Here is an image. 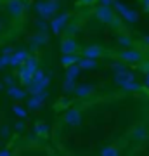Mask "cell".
Returning <instances> with one entry per match:
<instances>
[{
	"instance_id": "6da1fadb",
	"label": "cell",
	"mask_w": 149,
	"mask_h": 156,
	"mask_svg": "<svg viewBox=\"0 0 149 156\" xmlns=\"http://www.w3.org/2000/svg\"><path fill=\"white\" fill-rule=\"evenodd\" d=\"M35 9H37V12H38L40 17L52 19L54 16H57L59 2H54V0H40V2L35 4Z\"/></svg>"
},
{
	"instance_id": "7a4b0ae2",
	"label": "cell",
	"mask_w": 149,
	"mask_h": 156,
	"mask_svg": "<svg viewBox=\"0 0 149 156\" xmlns=\"http://www.w3.org/2000/svg\"><path fill=\"white\" fill-rule=\"evenodd\" d=\"M94 14H95V17H97L101 23H104V24H113L115 19H116L115 7L113 5H102V4H99V5L95 7Z\"/></svg>"
},
{
	"instance_id": "3957f363",
	"label": "cell",
	"mask_w": 149,
	"mask_h": 156,
	"mask_svg": "<svg viewBox=\"0 0 149 156\" xmlns=\"http://www.w3.org/2000/svg\"><path fill=\"white\" fill-rule=\"evenodd\" d=\"M118 57L122 61H125L127 64H140L144 61V52L139 49H130V47H127L125 50H122L118 54Z\"/></svg>"
},
{
	"instance_id": "277c9868",
	"label": "cell",
	"mask_w": 149,
	"mask_h": 156,
	"mask_svg": "<svg viewBox=\"0 0 149 156\" xmlns=\"http://www.w3.org/2000/svg\"><path fill=\"white\" fill-rule=\"evenodd\" d=\"M5 11H7L9 16L19 19V17H23V14L26 12V2H24V0H7Z\"/></svg>"
},
{
	"instance_id": "5b68a950",
	"label": "cell",
	"mask_w": 149,
	"mask_h": 156,
	"mask_svg": "<svg viewBox=\"0 0 149 156\" xmlns=\"http://www.w3.org/2000/svg\"><path fill=\"white\" fill-rule=\"evenodd\" d=\"M49 99V92H47V89L42 90L40 94H30L26 99V106L28 109H31V111H37V109H40V108L44 106V102Z\"/></svg>"
},
{
	"instance_id": "8992f818",
	"label": "cell",
	"mask_w": 149,
	"mask_h": 156,
	"mask_svg": "<svg viewBox=\"0 0 149 156\" xmlns=\"http://www.w3.org/2000/svg\"><path fill=\"white\" fill-rule=\"evenodd\" d=\"M68 24H69V14H68V12H62V14L54 16L50 19V30H52V33H55V35L62 33V31L66 30Z\"/></svg>"
},
{
	"instance_id": "52a82bcc",
	"label": "cell",
	"mask_w": 149,
	"mask_h": 156,
	"mask_svg": "<svg viewBox=\"0 0 149 156\" xmlns=\"http://www.w3.org/2000/svg\"><path fill=\"white\" fill-rule=\"evenodd\" d=\"M80 52H82V47L75 38L66 35L61 40V54H80Z\"/></svg>"
},
{
	"instance_id": "ba28073f",
	"label": "cell",
	"mask_w": 149,
	"mask_h": 156,
	"mask_svg": "<svg viewBox=\"0 0 149 156\" xmlns=\"http://www.w3.org/2000/svg\"><path fill=\"white\" fill-rule=\"evenodd\" d=\"M62 120H64V123L69 125V127H80V125H82V120H83L82 111L76 109V108H71V109H68V111L64 113Z\"/></svg>"
},
{
	"instance_id": "9c48e42d",
	"label": "cell",
	"mask_w": 149,
	"mask_h": 156,
	"mask_svg": "<svg viewBox=\"0 0 149 156\" xmlns=\"http://www.w3.org/2000/svg\"><path fill=\"white\" fill-rule=\"evenodd\" d=\"M45 44H49V33L47 31H37V33L31 37V40H30V49L31 50H37V49H40L42 45H45Z\"/></svg>"
},
{
	"instance_id": "30bf717a",
	"label": "cell",
	"mask_w": 149,
	"mask_h": 156,
	"mask_svg": "<svg viewBox=\"0 0 149 156\" xmlns=\"http://www.w3.org/2000/svg\"><path fill=\"white\" fill-rule=\"evenodd\" d=\"M130 137H132L135 142H146L149 139V128L144 127V125H135V127L130 130Z\"/></svg>"
},
{
	"instance_id": "8fae6325",
	"label": "cell",
	"mask_w": 149,
	"mask_h": 156,
	"mask_svg": "<svg viewBox=\"0 0 149 156\" xmlns=\"http://www.w3.org/2000/svg\"><path fill=\"white\" fill-rule=\"evenodd\" d=\"M28 57H30V52H28L26 49H17L16 52L11 56V66L19 69V68H21L23 64L26 62Z\"/></svg>"
},
{
	"instance_id": "7c38bea8",
	"label": "cell",
	"mask_w": 149,
	"mask_h": 156,
	"mask_svg": "<svg viewBox=\"0 0 149 156\" xmlns=\"http://www.w3.org/2000/svg\"><path fill=\"white\" fill-rule=\"evenodd\" d=\"M132 80H135V75H133L132 71H128V69H125V71H120V73H115V78H113L115 85L122 87V89L128 83V82H132Z\"/></svg>"
},
{
	"instance_id": "4fadbf2b",
	"label": "cell",
	"mask_w": 149,
	"mask_h": 156,
	"mask_svg": "<svg viewBox=\"0 0 149 156\" xmlns=\"http://www.w3.org/2000/svg\"><path fill=\"white\" fill-rule=\"evenodd\" d=\"M95 87L92 83H80L76 85V89H75V97H78V99H87V97H90V95L94 94Z\"/></svg>"
},
{
	"instance_id": "5bb4252c",
	"label": "cell",
	"mask_w": 149,
	"mask_h": 156,
	"mask_svg": "<svg viewBox=\"0 0 149 156\" xmlns=\"http://www.w3.org/2000/svg\"><path fill=\"white\" fill-rule=\"evenodd\" d=\"M7 94H9V97H12L14 101H24V99H28L30 92H28L26 87L21 89V87L14 85V87H9V89H7Z\"/></svg>"
},
{
	"instance_id": "9a60e30c",
	"label": "cell",
	"mask_w": 149,
	"mask_h": 156,
	"mask_svg": "<svg viewBox=\"0 0 149 156\" xmlns=\"http://www.w3.org/2000/svg\"><path fill=\"white\" fill-rule=\"evenodd\" d=\"M33 76H35V73H31L26 66H24V64H23V66L19 68L17 78H19V83H21L23 87H28V85L31 83V82H33Z\"/></svg>"
},
{
	"instance_id": "2e32d148",
	"label": "cell",
	"mask_w": 149,
	"mask_h": 156,
	"mask_svg": "<svg viewBox=\"0 0 149 156\" xmlns=\"http://www.w3.org/2000/svg\"><path fill=\"white\" fill-rule=\"evenodd\" d=\"M102 49H101L99 45H87L85 49L82 50V56L83 57H92V59H99L102 57Z\"/></svg>"
},
{
	"instance_id": "e0dca14e",
	"label": "cell",
	"mask_w": 149,
	"mask_h": 156,
	"mask_svg": "<svg viewBox=\"0 0 149 156\" xmlns=\"http://www.w3.org/2000/svg\"><path fill=\"white\" fill-rule=\"evenodd\" d=\"M78 64H80V68L85 69V71H94V69L99 68L97 59H92V57H83V56H82V59L78 61Z\"/></svg>"
},
{
	"instance_id": "ac0fdd59",
	"label": "cell",
	"mask_w": 149,
	"mask_h": 156,
	"mask_svg": "<svg viewBox=\"0 0 149 156\" xmlns=\"http://www.w3.org/2000/svg\"><path fill=\"white\" fill-rule=\"evenodd\" d=\"M33 130H35V134L38 135V137H47L49 132H50V127L45 122H37L35 127H33Z\"/></svg>"
},
{
	"instance_id": "d6986e66",
	"label": "cell",
	"mask_w": 149,
	"mask_h": 156,
	"mask_svg": "<svg viewBox=\"0 0 149 156\" xmlns=\"http://www.w3.org/2000/svg\"><path fill=\"white\" fill-rule=\"evenodd\" d=\"M82 57L78 56V54H62V57H61V64L64 68H68V66H71V64H78V61H80Z\"/></svg>"
},
{
	"instance_id": "ffe728a7",
	"label": "cell",
	"mask_w": 149,
	"mask_h": 156,
	"mask_svg": "<svg viewBox=\"0 0 149 156\" xmlns=\"http://www.w3.org/2000/svg\"><path fill=\"white\" fill-rule=\"evenodd\" d=\"M116 42H118V45H120V47L127 49V47H132L133 38L130 37V35H127V33H120L118 37H116Z\"/></svg>"
},
{
	"instance_id": "44dd1931",
	"label": "cell",
	"mask_w": 149,
	"mask_h": 156,
	"mask_svg": "<svg viewBox=\"0 0 149 156\" xmlns=\"http://www.w3.org/2000/svg\"><path fill=\"white\" fill-rule=\"evenodd\" d=\"M120 153H122L120 147L115 146V144H109V146H106V147L101 149V156H118Z\"/></svg>"
},
{
	"instance_id": "7402d4cb",
	"label": "cell",
	"mask_w": 149,
	"mask_h": 156,
	"mask_svg": "<svg viewBox=\"0 0 149 156\" xmlns=\"http://www.w3.org/2000/svg\"><path fill=\"white\" fill-rule=\"evenodd\" d=\"M80 71H83L82 68H80V64H71V66L66 68V78H75L76 80Z\"/></svg>"
},
{
	"instance_id": "603a6c76",
	"label": "cell",
	"mask_w": 149,
	"mask_h": 156,
	"mask_svg": "<svg viewBox=\"0 0 149 156\" xmlns=\"http://www.w3.org/2000/svg\"><path fill=\"white\" fill-rule=\"evenodd\" d=\"M62 89H64V92H68V94L75 92V89H76V80H75V78H64Z\"/></svg>"
},
{
	"instance_id": "cb8c5ba5",
	"label": "cell",
	"mask_w": 149,
	"mask_h": 156,
	"mask_svg": "<svg viewBox=\"0 0 149 156\" xmlns=\"http://www.w3.org/2000/svg\"><path fill=\"white\" fill-rule=\"evenodd\" d=\"M24 66H26L31 73H37V71H38V59L30 56V57L26 59V62H24Z\"/></svg>"
},
{
	"instance_id": "d4e9b609",
	"label": "cell",
	"mask_w": 149,
	"mask_h": 156,
	"mask_svg": "<svg viewBox=\"0 0 149 156\" xmlns=\"http://www.w3.org/2000/svg\"><path fill=\"white\" fill-rule=\"evenodd\" d=\"M123 19H125V21L127 23H137V19H139V14L135 11H133V9H128L127 12H125V14H123Z\"/></svg>"
},
{
	"instance_id": "484cf974",
	"label": "cell",
	"mask_w": 149,
	"mask_h": 156,
	"mask_svg": "<svg viewBox=\"0 0 149 156\" xmlns=\"http://www.w3.org/2000/svg\"><path fill=\"white\" fill-rule=\"evenodd\" d=\"M78 31H80V24L78 23H69L66 26V30H64V33L68 37H73V33H78Z\"/></svg>"
},
{
	"instance_id": "4316f807",
	"label": "cell",
	"mask_w": 149,
	"mask_h": 156,
	"mask_svg": "<svg viewBox=\"0 0 149 156\" xmlns=\"http://www.w3.org/2000/svg\"><path fill=\"white\" fill-rule=\"evenodd\" d=\"M142 89L140 87V83H137L135 80H132V82H128L125 87H123V90H127V92H139V90Z\"/></svg>"
},
{
	"instance_id": "83f0119b",
	"label": "cell",
	"mask_w": 149,
	"mask_h": 156,
	"mask_svg": "<svg viewBox=\"0 0 149 156\" xmlns=\"http://www.w3.org/2000/svg\"><path fill=\"white\" fill-rule=\"evenodd\" d=\"M113 7L116 9V12H118L120 16H123V14H125V12H127L128 9H130V7H127L125 4H122V2H118V0H115V4H113Z\"/></svg>"
},
{
	"instance_id": "f1b7e54d",
	"label": "cell",
	"mask_w": 149,
	"mask_h": 156,
	"mask_svg": "<svg viewBox=\"0 0 149 156\" xmlns=\"http://www.w3.org/2000/svg\"><path fill=\"white\" fill-rule=\"evenodd\" d=\"M12 111H14V115H16V116H19V118H26L28 116V111L23 106H19V104L12 106Z\"/></svg>"
},
{
	"instance_id": "f546056e",
	"label": "cell",
	"mask_w": 149,
	"mask_h": 156,
	"mask_svg": "<svg viewBox=\"0 0 149 156\" xmlns=\"http://www.w3.org/2000/svg\"><path fill=\"white\" fill-rule=\"evenodd\" d=\"M37 28H38L40 31H47V30L50 28V23H47L45 17H40V19H37Z\"/></svg>"
},
{
	"instance_id": "4dcf8cb0",
	"label": "cell",
	"mask_w": 149,
	"mask_h": 156,
	"mask_svg": "<svg viewBox=\"0 0 149 156\" xmlns=\"http://www.w3.org/2000/svg\"><path fill=\"white\" fill-rule=\"evenodd\" d=\"M125 64H127V62H125V61H122V59H120V62H113V64H111V69H113V71H115V73L125 71V69H127V66H125Z\"/></svg>"
},
{
	"instance_id": "1f68e13d",
	"label": "cell",
	"mask_w": 149,
	"mask_h": 156,
	"mask_svg": "<svg viewBox=\"0 0 149 156\" xmlns=\"http://www.w3.org/2000/svg\"><path fill=\"white\" fill-rule=\"evenodd\" d=\"M4 83L7 85V89H9V87H14V85H16V76H14V75H5V76H4Z\"/></svg>"
},
{
	"instance_id": "d6a6232c",
	"label": "cell",
	"mask_w": 149,
	"mask_h": 156,
	"mask_svg": "<svg viewBox=\"0 0 149 156\" xmlns=\"http://www.w3.org/2000/svg\"><path fill=\"white\" fill-rule=\"evenodd\" d=\"M0 137L2 139H9L11 137V128L7 127V125H2L0 127Z\"/></svg>"
},
{
	"instance_id": "836d02e7",
	"label": "cell",
	"mask_w": 149,
	"mask_h": 156,
	"mask_svg": "<svg viewBox=\"0 0 149 156\" xmlns=\"http://www.w3.org/2000/svg\"><path fill=\"white\" fill-rule=\"evenodd\" d=\"M0 64H2V68L11 66V56H9V54H2V56H0Z\"/></svg>"
},
{
	"instance_id": "e575fe53",
	"label": "cell",
	"mask_w": 149,
	"mask_h": 156,
	"mask_svg": "<svg viewBox=\"0 0 149 156\" xmlns=\"http://www.w3.org/2000/svg\"><path fill=\"white\" fill-rule=\"evenodd\" d=\"M14 128H16L17 132H24L26 130V123H24V118H21V120H17L16 125H14Z\"/></svg>"
},
{
	"instance_id": "d590c367",
	"label": "cell",
	"mask_w": 149,
	"mask_h": 156,
	"mask_svg": "<svg viewBox=\"0 0 149 156\" xmlns=\"http://www.w3.org/2000/svg\"><path fill=\"white\" fill-rule=\"evenodd\" d=\"M14 52H16V50L12 49L11 45H4V47H2V54H9V56H12Z\"/></svg>"
},
{
	"instance_id": "8d00e7d4",
	"label": "cell",
	"mask_w": 149,
	"mask_h": 156,
	"mask_svg": "<svg viewBox=\"0 0 149 156\" xmlns=\"http://www.w3.org/2000/svg\"><path fill=\"white\" fill-rule=\"evenodd\" d=\"M140 71H144V73H149V61H142V64H140Z\"/></svg>"
},
{
	"instance_id": "74e56055",
	"label": "cell",
	"mask_w": 149,
	"mask_h": 156,
	"mask_svg": "<svg viewBox=\"0 0 149 156\" xmlns=\"http://www.w3.org/2000/svg\"><path fill=\"white\" fill-rule=\"evenodd\" d=\"M78 2H80V5H94L97 0H78Z\"/></svg>"
},
{
	"instance_id": "f35d334b",
	"label": "cell",
	"mask_w": 149,
	"mask_h": 156,
	"mask_svg": "<svg viewBox=\"0 0 149 156\" xmlns=\"http://www.w3.org/2000/svg\"><path fill=\"white\" fill-rule=\"evenodd\" d=\"M99 4H102V5H113L115 4V0H97Z\"/></svg>"
},
{
	"instance_id": "ab89813d",
	"label": "cell",
	"mask_w": 149,
	"mask_h": 156,
	"mask_svg": "<svg viewBox=\"0 0 149 156\" xmlns=\"http://www.w3.org/2000/svg\"><path fill=\"white\" fill-rule=\"evenodd\" d=\"M4 31H5V23H4V19H2V17H0V35L4 33Z\"/></svg>"
},
{
	"instance_id": "60d3db41",
	"label": "cell",
	"mask_w": 149,
	"mask_h": 156,
	"mask_svg": "<svg viewBox=\"0 0 149 156\" xmlns=\"http://www.w3.org/2000/svg\"><path fill=\"white\" fill-rule=\"evenodd\" d=\"M9 154H11L9 149H0V156H9Z\"/></svg>"
},
{
	"instance_id": "b9f144b4",
	"label": "cell",
	"mask_w": 149,
	"mask_h": 156,
	"mask_svg": "<svg viewBox=\"0 0 149 156\" xmlns=\"http://www.w3.org/2000/svg\"><path fill=\"white\" fill-rule=\"evenodd\" d=\"M64 104H68V101H66V99H61L59 102H57V106H61V108H64Z\"/></svg>"
},
{
	"instance_id": "7bdbcfd3",
	"label": "cell",
	"mask_w": 149,
	"mask_h": 156,
	"mask_svg": "<svg viewBox=\"0 0 149 156\" xmlns=\"http://www.w3.org/2000/svg\"><path fill=\"white\" fill-rule=\"evenodd\" d=\"M144 7H146V11H149V0H142Z\"/></svg>"
},
{
	"instance_id": "ee69618b",
	"label": "cell",
	"mask_w": 149,
	"mask_h": 156,
	"mask_svg": "<svg viewBox=\"0 0 149 156\" xmlns=\"http://www.w3.org/2000/svg\"><path fill=\"white\" fill-rule=\"evenodd\" d=\"M144 75H146V87L149 89V73H144Z\"/></svg>"
},
{
	"instance_id": "f6af8a7d",
	"label": "cell",
	"mask_w": 149,
	"mask_h": 156,
	"mask_svg": "<svg viewBox=\"0 0 149 156\" xmlns=\"http://www.w3.org/2000/svg\"><path fill=\"white\" fill-rule=\"evenodd\" d=\"M144 44L149 45V35H147V37H144Z\"/></svg>"
},
{
	"instance_id": "bcb514c9",
	"label": "cell",
	"mask_w": 149,
	"mask_h": 156,
	"mask_svg": "<svg viewBox=\"0 0 149 156\" xmlns=\"http://www.w3.org/2000/svg\"><path fill=\"white\" fill-rule=\"evenodd\" d=\"M4 85H5V83H0V90H2V89H4Z\"/></svg>"
},
{
	"instance_id": "7dc6e473",
	"label": "cell",
	"mask_w": 149,
	"mask_h": 156,
	"mask_svg": "<svg viewBox=\"0 0 149 156\" xmlns=\"http://www.w3.org/2000/svg\"><path fill=\"white\" fill-rule=\"evenodd\" d=\"M2 5H4V2H2V0H0V9H2Z\"/></svg>"
},
{
	"instance_id": "c3c4849f",
	"label": "cell",
	"mask_w": 149,
	"mask_h": 156,
	"mask_svg": "<svg viewBox=\"0 0 149 156\" xmlns=\"http://www.w3.org/2000/svg\"><path fill=\"white\" fill-rule=\"evenodd\" d=\"M0 69H4V68H2V64H0Z\"/></svg>"
},
{
	"instance_id": "681fc988",
	"label": "cell",
	"mask_w": 149,
	"mask_h": 156,
	"mask_svg": "<svg viewBox=\"0 0 149 156\" xmlns=\"http://www.w3.org/2000/svg\"><path fill=\"white\" fill-rule=\"evenodd\" d=\"M54 2H59V0H54Z\"/></svg>"
}]
</instances>
